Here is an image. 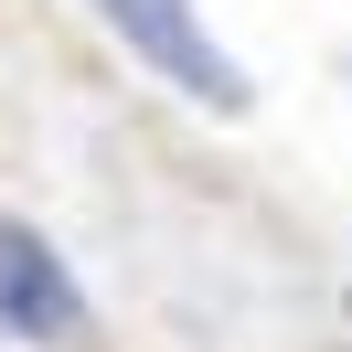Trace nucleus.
I'll return each mask as SVG.
<instances>
[{
    "label": "nucleus",
    "instance_id": "f257e3e1",
    "mask_svg": "<svg viewBox=\"0 0 352 352\" xmlns=\"http://www.w3.org/2000/svg\"><path fill=\"white\" fill-rule=\"evenodd\" d=\"M96 22H107V32H118V43H129L150 75H171L192 107H224V118H235L245 96H256V86H245V65L214 43V32H203V11H192V0H96Z\"/></svg>",
    "mask_w": 352,
    "mask_h": 352
},
{
    "label": "nucleus",
    "instance_id": "f03ea898",
    "mask_svg": "<svg viewBox=\"0 0 352 352\" xmlns=\"http://www.w3.org/2000/svg\"><path fill=\"white\" fill-rule=\"evenodd\" d=\"M0 342H32V352L86 342V288H75L65 245L22 214H0Z\"/></svg>",
    "mask_w": 352,
    "mask_h": 352
}]
</instances>
